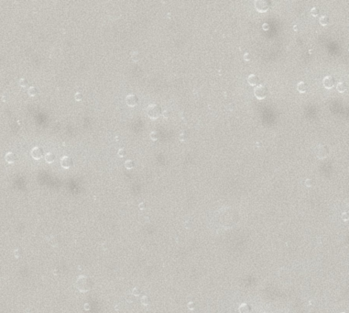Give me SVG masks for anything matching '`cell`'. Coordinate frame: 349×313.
I'll return each instance as SVG.
<instances>
[{"label":"cell","mask_w":349,"mask_h":313,"mask_svg":"<svg viewBox=\"0 0 349 313\" xmlns=\"http://www.w3.org/2000/svg\"><path fill=\"white\" fill-rule=\"evenodd\" d=\"M75 286L80 292H87L89 290H91V288H92V282L86 276L80 275L76 279Z\"/></svg>","instance_id":"1"},{"label":"cell","mask_w":349,"mask_h":313,"mask_svg":"<svg viewBox=\"0 0 349 313\" xmlns=\"http://www.w3.org/2000/svg\"><path fill=\"white\" fill-rule=\"evenodd\" d=\"M162 114V109L158 104H151L147 108V115L151 120L159 119Z\"/></svg>","instance_id":"2"},{"label":"cell","mask_w":349,"mask_h":313,"mask_svg":"<svg viewBox=\"0 0 349 313\" xmlns=\"http://www.w3.org/2000/svg\"><path fill=\"white\" fill-rule=\"evenodd\" d=\"M315 154L319 159H324L329 154V149L324 144H319L315 148Z\"/></svg>","instance_id":"3"},{"label":"cell","mask_w":349,"mask_h":313,"mask_svg":"<svg viewBox=\"0 0 349 313\" xmlns=\"http://www.w3.org/2000/svg\"><path fill=\"white\" fill-rule=\"evenodd\" d=\"M255 7L259 12H266L270 7V2L268 0H256Z\"/></svg>","instance_id":"4"},{"label":"cell","mask_w":349,"mask_h":313,"mask_svg":"<svg viewBox=\"0 0 349 313\" xmlns=\"http://www.w3.org/2000/svg\"><path fill=\"white\" fill-rule=\"evenodd\" d=\"M268 89L267 86H265V85H260L254 90V94H255L256 97L259 98V99L265 98L268 96Z\"/></svg>","instance_id":"5"},{"label":"cell","mask_w":349,"mask_h":313,"mask_svg":"<svg viewBox=\"0 0 349 313\" xmlns=\"http://www.w3.org/2000/svg\"><path fill=\"white\" fill-rule=\"evenodd\" d=\"M43 154V150L42 147H34L31 150V156L36 160H40L41 158H42Z\"/></svg>","instance_id":"6"},{"label":"cell","mask_w":349,"mask_h":313,"mask_svg":"<svg viewBox=\"0 0 349 313\" xmlns=\"http://www.w3.org/2000/svg\"><path fill=\"white\" fill-rule=\"evenodd\" d=\"M138 102V98L136 95L134 94H130L127 97H126V103L129 106V107H135Z\"/></svg>","instance_id":"7"},{"label":"cell","mask_w":349,"mask_h":313,"mask_svg":"<svg viewBox=\"0 0 349 313\" xmlns=\"http://www.w3.org/2000/svg\"><path fill=\"white\" fill-rule=\"evenodd\" d=\"M335 78L333 76H331V75H328V76L324 77L323 83V86H324L325 88L330 89V88H332L335 86Z\"/></svg>","instance_id":"8"},{"label":"cell","mask_w":349,"mask_h":313,"mask_svg":"<svg viewBox=\"0 0 349 313\" xmlns=\"http://www.w3.org/2000/svg\"><path fill=\"white\" fill-rule=\"evenodd\" d=\"M61 165L63 168H70L73 165V159L69 156H63L61 160Z\"/></svg>","instance_id":"9"},{"label":"cell","mask_w":349,"mask_h":313,"mask_svg":"<svg viewBox=\"0 0 349 313\" xmlns=\"http://www.w3.org/2000/svg\"><path fill=\"white\" fill-rule=\"evenodd\" d=\"M5 159L8 164H14L17 161V155L12 152H8L6 153Z\"/></svg>","instance_id":"10"},{"label":"cell","mask_w":349,"mask_h":313,"mask_svg":"<svg viewBox=\"0 0 349 313\" xmlns=\"http://www.w3.org/2000/svg\"><path fill=\"white\" fill-rule=\"evenodd\" d=\"M260 82V78L258 75H250L248 77V83L250 85V86H256L258 85Z\"/></svg>","instance_id":"11"},{"label":"cell","mask_w":349,"mask_h":313,"mask_svg":"<svg viewBox=\"0 0 349 313\" xmlns=\"http://www.w3.org/2000/svg\"><path fill=\"white\" fill-rule=\"evenodd\" d=\"M238 311H239V313H250L251 309H250V307H249L248 304H247V303H242V304L239 306Z\"/></svg>","instance_id":"12"},{"label":"cell","mask_w":349,"mask_h":313,"mask_svg":"<svg viewBox=\"0 0 349 313\" xmlns=\"http://www.w3.org/2000/svg\"><path fill=\"white\" fill-rule=\"evenodd\" d=\"M297 89H298L299 92H301V93H305L306 91L308 90V85L306 84L305 82L302 81V82H300V83L297 85Z\"/></svg>","instance_id":"13"},{"label":"cell","mask_w":349,"mask_h":313,"mask_svg":"<svg viewBox=\"0 0 349 313\" xmlns=\"http://www.w3.org/2000/svg\"><path fill=\"white\" fill-rule=\"evenodd\" d=\"M45 160L47 163L49 164H51L54 160H55V154L53 152H48L46 155H45Z\"/></svg>","instance_id":"14"},{"label":"cell","mask_w":349,"mask_h":313,"mask_svg":"<svg viewBox=\"0 0 349 313\" xmlns=\"http://www.w3.org/2000/svg\"><path fill=\"white\" fill-rule=\"evenodd\" d=\"M320 24L321 25H323V26H325V25H327L328 23H329V18L327 17V16H322L321 18H320Z\"/></svg>","instance_id":"15"},{"label":"cell","mask_w":349,"mask_h":313,"mask_svg":"<svg viewBox=\"0 0 349 313\" xmlns=\"http://www.w3.org/2000/svg\"><path fill=\"white\" fill-rule=\"evenodd\" d=\"M28 93L30 96H35L38 94V89L35 87H30L28 90Z\"/></svg>","instance_id":"16"},{"label":"cell","mask_w":349,"mask_h":313,"mask_svg":"<svg viewBox=\"0 0 349 313\" xmlns=\"http://www.w3.org/2000/svg\"><path fill=\"white\" fill-rule=\"evenodd\" d=\"M337 90H338L339 92H341V93L345 92V91L347 90V85H346L345 83H343V82L338 83V85H337Z\"/></svg>","instance_id":"17"},{"label":"cell","mask_w":349,"mask_h":313,"mask_svg":"<svg viewBox=\"0 0 349 313\" xmlns=\"http://www.w3.org/2000/svg\"><path fill=\"white\" fill-rule=\"evenodd\" d=\"M131 58H132V60L133 61H135V62H137V61H138L139 59H140V53L138 52V51H133L132 53H131Z\"/></svg>","instance_id":"18"},{"label":"cell","mask_w":349,"mask_h":313,"mask_svg":"<svg viewBox=\"0 0 349 313\" xmlns=\"http://www.w3.org/2000/svg\"><path fill=\"white\" fill-rule=\"evenodd\" d=\"M134 165H135V164H134V162H133L132 160H128V161H126V163H125V166H126V168L129 169V170L132 169V168L134 167Z\"/></svg>","instance_id":"19"},{"label":"cell","mask_w":349,"mask_h":313,"mask_svg":"<svg viewBox=\"0 0 349 313\" xmlns=\"http://www.w3.org/2000/svg\"><path fill=\"white\" fill-rule=\"evenodd\" d=\"M141 303H142V305H144V306H148V305L149 304V299L147 296H143V297L141 298Z\"/></svg>","instance_id":"20"},{"label":"cell","mask_w":349,"mask_h":313,"mask_svg":"<svg viewBox=\"0 0 349 313\" xmlns=\"http://www.w3.org/2000/svg\"><path fill=\"white\" fill-rule=\"evenodd\" d=\"M149 137H150V139H151L152 140H157L159 139V132H150Z\"/></svg>","instance_id":"21"},{"label":"cell","mask_w":349,"mask_h":313,"mask_svg":"<svg viewBox=\"0 0 349 313\" xmlns=\"http://www.w3.org/2000/svg\"><path fill=\"white\" fill-rule=\"evenodd\" d=\"M319 13H320V10H319V8H317V7H312V8L311 9V14L313 17H317V16L319 15Z\"/></svg>","instance_id":"22"},{"label":"cell","mask_w":349,"mask_h":313,"mask_svg":"<svg viewBox=\"0 0 349 313\" xmlns=\"http://www.w3.org/2000/svg\"><path fill=\"white\" fill-rule=\"evenodd\" d=\"M27 85H28L27 79L26 78H20V80H19V86L25 87H27Z\"/></svg>","instance_id":"23"},{"label":"cell","mask_w":349,"mask_h":313,"mask_svg":"<svg viewBox=\"0 0 349 313\" xmlns=\"http://www.w3.org/2000/svg\"><path fill=\"white\" fill-rule=\"evenodd\" d=\"M132 294H133V296H136V297H137V296H139L140 295V290L137 288V287H134L133 288V290H132Z\"/></svg>","instance_id":"24"},{"label":"cell","mask_w":349,"mask_h":313,"mask_svg":"<svg viewBox=\"0 0 349 313\" xmlns=\"http://www.w3.org/2000/svg\"><path fill=\"white\" fill-rule=\"evenodd\" d=\"M187 306H188V309L191 310V311H193L195 309V307H196V305H195V303L193 301H190Z\"/></svg>","instance_id":"25"},{"label":"cell","mask_w":349,"mask_h":313,"mask_svg":"<svg viewBox=\"0 0 349 313\" xmlns=\"http://www.w3.org/2000/svg\"><path fill=\"white\" fill-rule=\"evenodd\" d=\"M305 185H306V186H308V187H311V186H312V185H313V180H312V179H311V178L306 179Z\"/></svg>","instance_id":"26"},{"label":"cell","mask_w":349,"mask_h":313,"mask_svg":"<svg viewBox=\"0 0 349 313\" xmlns=\"http://www.w3.org/2000/svg\"><path fill=\"white\" fill-rule=\"evenodd\" d=\"M74 98H75V100H77V101L82 100V98H83V95H82V93L77 92V93L75 94V96H74Z\"/></svg>","instance_id":"27"},{"label":"cell","mask_w":349,"mask_h":313,"mask_svg":"<svg viewBox=\"0 0 349 313\" xmlns=\"http://www.w3.org/2000/svg\"><path fill=\"white\" fill-rule=\"evenodd\" d=\"M117 154H118V156H119V157H124V156H125V154H126V151H125L124 149H120V150H118V152H117Z\"/></svg>","instance_id":"28"},{"label":"cell","mask_w":349,"mask_h":313,"mask_svg":"<svg viewBox=\"0 0 349 313\" xmlns=\"http://www.w3.org/2000/svg\"><path fill=\"white\" fill-rule=\"evenodd\" d=\"M342 219L344 222H347L348 221V213L347 212H343L342 213Z\"/></svg>","instance_id":"29"},{"label":"cell","mask_w":349,"mask_h":313,"mask_svg":"<svg viewBox=\"0 0 349 313\" xmlns=\"http://www.w3.org/2000/svg\"><path fill=\"white\" fill-rule=\"evenodd\" d=\"M162 115H163V117H164L165 119H168V118H170V115H171V113H170V110H164V111L162 112Z\"/></svg>","instance_id":"30"},{"label":"cell","mask_w":349,"mask_h":313,"mask_svg":"<svg viewBox=\"0 0 349 313\" xmlns=\"http://www.w3.org/2000/svg\"><path fill=\"white\" fill-rule=\"evenodd\" d=\"M250 58H251V56H250V53H248V52H246V53L244 54V59H245L246 61H249V60H250Z\"/></svg>","instance_id":"31"},{"label":"cell","mask_w":349,"mask_h":313,"mask_svg":"<svg viewBox=\"0 0 349 313\" xmlns=\"http://www.w3.org/2000/svg\"><path fill=\"white\" fill-rule=\"evenodd\" d=\"M145 208H146L145 203H140V204H139V209H144Z\"/></svg>","instance_id":"32"},{"label":"cell","mask_w":349,"mask_h":313,"mask_svg":"<svg viewBox=\"0 0 349 313\" xmlns=\"http://www.w3.org/2000/svg\"><path fill=\"white\" fill-rule=\"evenodd\" d=\"M85 309L86 311H89V310H90V306H89V304L86 303V304L85 305Z\"/></svg>","instance_id":"33"},{"label":"cell","mask_w":349,"mask_h":313,"mask_svg":"<svg viewBox=\"0 0 349 313\" xmlns=\"http://www.w3.org/2000/svg\"><path fill=\"white\" fill-rule=\"evenodd\" d=\"M263 28H264L265 30H268V28H269V26H268V24H264V25H263Z\"/></svg>","instance_id":"34"},{"label":"cell","mask_w":349,"mask_h":313,"mask_svg":"<svg viewBox=\"0 0 349 313\" xmlns=\"http://www.w3.org/2000/svg\"><path fill=\"white\" fill-rule=\"evenodd\" d=\"M342 313H347V312H342Z\"/></svg>","instance_id":"35"}]
</instances>
